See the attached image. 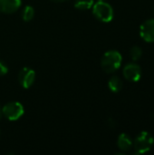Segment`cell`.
<instances>
[{
  "instance_id": "cell-1",
  "label": "cell",
  "mask_w": 154,
  "mask_h": 155,
  "mask_svg": "<svg viewBox=\"0 0 154 155\" xmlns=\"http://www.w3.org/2000/svg\"><path fill=\"white\" fill-rule=\"evenodd\" d=\"M122 54L116 50H109L104 53L101 60L102 69L107 74L116 72L122 64Z\"/></svg>"
},
{
  "instance_id": "cell-2",
  "label": "cell",
  "mask_w": 154,
  "mask_h": 155,
  "mask_svg": "<svg viewBox=\"0 0 154 155\" xmlns=\"http://www.w3.org/2000/svg\"><path fill=\"white\" fill-rule=\"evenodd\" d=\"M93 15L96 19L103 23H109L113 18V9L107 2L98 1L92 7Z\"/></svg>"
},
{
  "instance_id": "cell-3",
  "label": "cell",
  "mask_w": 154,
  "mask_h": 155,
  "mask_svg": "<svg viewBox=\"0 0 154 155\" xmlns=\"http://www.w3.org/2000/svg\"><path fill=\"white\" fill-rule=\"evenodd\" d=\"M154 143V138L148 132H142L133 142V149L136 154H143L149 152Z\"/></svg>"
},
{
  "instance_id": "cell-4",
  "label": "cell",
  "mask_w": 154,
  "mask_h": 155,
  "mask_svg": "<svg viewBox=\"0 0 154 155\" xmlns=\"http://www.w3.org/2000/svg\"><path fill=\"white\" fill-rule=\"evenodd\" d=\"M25 113L24 106L19 102H9L2 107V114L8 121H17Z\"/></svg>"
},
{
  "instance_id": "cell-5",
  "label": "cell",
  "mask_w": 154,
  "mask_h": 155,
  "mask_svg": "<svg viewBox=\"0 0 154 155\" xmlns=\"http://www.w3.org/2000/svg\"><path fill=\"white\" fill-rule=\"evenodd\" d=\"M35 81V72L30 67H23L18 73L19 84L25 89L30 88Z\"/></svg>"
},
{
  "instance_id": "cell-6",
  "label": "cell",
  "mask_w": 154,
  "mask_h": 155,
  "mask_svg": "<svg viewBox=\"0 0 154 155\" xmlns=\"http://www.w3.org/2000/svg\"><path fill=\"white\" fill-rule=\"evenodd\" d=\"M123 76L130 82H138L142 77V69L139 64L135 63H130L123 68Z\"/></svg>"
},
{
  "instance_id": "cell-7",
  "label": "cell",
  "mask_w": 154,
  "mask_h": 155,
  "mask_svg": "<svg viewBox=\"0 0 154 155\" xmlns=\"http://www.w3.org/2000/svg\"><path fill=\"white\" fill-rule=\"evenodd\" d=\"M141 37L148 43L154 42V19H149L143 22L140 27Z\"/></svg>"
},
{
  "instance_id": "cell-8",
  "label": "cell",
  "mask_w": 154,
  "mask_h": 155,
  "mask_svg": "<svg viewBox=\"0 0 154 155\" xmlns=\"http://www.w3.org/2000/svg\"><path fill=\"white\" fill-rule=\"evenodd\" d=\"M21 5V0H0V12L4 14H13L20 8Z\"/></svg>"
},
{
  "instance_id": "cell-9",
  "label": "cell",
  "mask_w": 154,
  "mask_h": 155,
  "mask_svg": "<svg viewBox=\"0 0 154 155\" xmlns=\"http://www.w3.org/2000/svg\"><path fill=\"white\" fill-rule=\"evenodd\" d=\"M133 142L132 138L126 134H121L117 140L118 148L123 152H128L133 148Z\"/></svg>"
},
{
  "instance_id": "cell-10",
  "label": "cell",
  "mask_w": 154,
  "mask_h": 155,
  "mask_svg": "<svg viewBox=\"0 0 154 155\" xmlns=\"http://www.w3.org/2000/svg\"><path fill=\"white\" fill-rule=\"evenodd\" d=\"M108 87L113 93L120 92L122 90V88H123V81H122V79L117 75L112 76L108 81Z\"/></svg>"
},
{
  "instance_id": "cell-11",
  "label": "cell",
  "mask_w": 154,
  "mask_h": 155,
  "mask_svg": "<svg viewBox=\"0 0 154 155\" xmlns=\"http://www.w3.org/2000/svg\"><path fill=\"white\" fill-rule=\"evenodd\" d=\"M35 15L34 8L31 5H25L22 11V19L25 22H30L34 19Z\"/></svg>"
},
{
  "instance_id": "cell-12",
  "label": "cell",
  "mask_w": 154,
  "mask_h": 155,
  "mask_svg": "<svg viewBox=\"0 0 154 155\" xmlns=\"http://www.w3.org/2000/svg\"><path fill=\"white\" fill-rule=\"evenodd\" d=\"M94 4L93 0H74V7L79 10H88L93 7Z\"/></svg>"
},
{
  "instance_id": "cell-13",
  "label": "cell",
  "mask_w": 154,
  "mask_h": 155,
  "mask_svg": "<svg viewBox=\"0 0 154 155\" xmlns=\"http://www.w3.org/2000/svg\"><path fill=\"white\" fill-rule=\"evenodd\" d=\"M130 55L133 61H137L143 55V49L138 45H134L130 50Z\"/></svg>"
},
{
  "instance_id": "cell-14",
  "label": "cell",
  "mask_w": 154,
  "mask_h": 155,
  "mask_svg": "<svg viewBox=\"0 0 154 155\" xmlns=\"http://www.w3.org/2000/svg\"><path fill=\"white\" fill-rule=\"evenodd\" d=\"M8 72V66L3 61H0V76H4Z\"/></svg>"
},
{
  "instance_id": "cell-15",
  "label": "cell",
  "mask_w": 154,
  "mask_h": 155,
  "mask_svg": "<svg viewBox=\"0 0 154 155\" xmlns=\"http://www.w3.org/2000/svg\"><path fill=\"white\" fill-rule=\"evenodd\" d=\"M53 2H55V3H63V2H65V1H68V0H51Z\"/></svg>"
},
{
  "instance_id": "cell-16",
  "label": "cell",
  "mask_w": 154,
  "mask_h": 155,
  "mask_svg": "<svg viewBox=\"0 0 154 155\" xmlns=\"http://www.w3.org/2000/svg\"><path fill=\"white\" fill-rule=\"evenodd\" d=\"M3 117V114H2V108H1V106H0V119Z\"/></svg>"
},
{
  "instance_id": "cell-17",
  "label": "cell",
  "mask_w": 154,
  "mask_h": 155,
  "mask_svg": "<svg viewBox=\"0 0 154 155\" xmlns=\"http://www.w3.org/2000/svg\"><path fill=\"white\" fill-rule=\"evenodd\" d=\"M98 1H101V2H106L107 0H98Z\"/></svg>"
}]
</instances>
